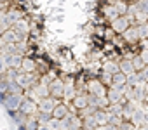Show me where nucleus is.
I'll return each instance as SVG.
<instances>
[{
	"label": "nucleus",
	"mask_w": 148,
	"mask_h": 130,
	"mask_svg": "<svg viewBox=\"0 0 148 130\" xmlns=\"http://www.w3.org/2000/svg\"><path fill=\"white\" fill-rule=\"evenodd\" d=\"M5 104H7L9 108H18V106L21 104V97H19V95H9V99L5 101Z\"/></svg>",
	"instance_id": "f257e3e1"
},
{
	"label": "nucleus",
	"mask_w": 148,
	"mask_h": 130,
	"mask_svg": "<svg viewBox=\"0 0 148 130\" xmlns=\"http://www.w3.org/2000/svg\"><path fill=\"white\" fill-rule=\"evenodd\" d=\"M113 28H115L117 31H125V30H127V21H125L124 18H120V19H117V21L113 23Z\"/></svg>",
	"instance_id": "f03ea898"
},
{
	"label": "nucleus",
	"mask_w": 148,
	"mask_h": 130,
	"mask_svg": "<svg viewBox=\"0 0 148 130\" xmlns=\"http://www.w3.org/2000/svg\"><path fill=\"white\" fill-rule=\"evenodd\" d=\"M40 109H44L45 113H51L54 109V101H44V102H40Z\"/></svg>",
	"instance_id": "7ed1b4c3"
},
{
	"label": "nucleus",
	"mask_w": 148,
	"mask_h": 130,
	"mask_svg": "<svg viewBox=\"0 0 148 130\" xmlns=\"http://www.w3.org/2000/svg\"><path fill=\"white\" fill-rule=\"evenodd\" d=\"M52 113H54V116H56L58 120H61V118H64V114H66V108H64V106H58L56 109H52Z\"/></svg>",
	"instance_id": "20e7f679"
},
{
	"label": "nucleus",
	"mask_w": 148,
	"mask_h": 130,
	"mask_svg": "<svg viewBox=\"0 0 148 130\" xmlns=\"http://www.w3.org/2000/svg\"><path fill=\"white\" fill-rule=\"evenodd\" d=\"M120 68H122V71H124V73H127V75H131V73L134 71V66H132V62H129V61L122 62V64H120Z\"/></svg>",
	"instance_id": "39448f33"
},
{
	"label": "nucleus",
	"mask_w": 148,
	"mask_h": 130,
	"mask_svg": "<svg viewBox=\"0 0 148 130\" xmlns=\"http://www.w3.org/2000/svg\"><path fill=\"white\" fill-rule=\"evenodd\" d=\"M91 90L99 97V95H103V89H101V85H99V82H92L91 83Z\"/></svg>",
	"instance_id": "423d86ee"
},
{
	"label": "nucleus",
	"mask_w": 148,
	"mask_h": 130,
	"mask_svg": "<svg viewBox=\"0 0 148 130\" xmlns=\"http://www.w3.org/2000/svg\"><path fill=\"white\" fill-rule=\"evenodd\" d=\"M51 90H52V92H56V95H61L63 87H61V83H59V82H54V85H51Z\"/></svg>",
	"instance_id": "0eeeda50"
},
{
	"label": "nucleus",
	"mask_w": 148,
	"mask_h": 130,
	"mask_svg": "<svg viewBox=\"0 0 148 130\" xmlns=\"http://www.w3.org/2000/svg\"><path fill=\"white\" fill-rule=\"evenodd\" d=\"M105 71L106 73H117V66H115L113 62H106L105 64Z\"/></svg>",
	"instance_id": "6e6552de"
},
{
	"label": "nucleus",
	"mask_w": 148,
	"mask_h": 130,
	"mask_svg": "<svg viewBox=\"0 0 148 130\" xmlns=\"http://www.w3.org/2000/svg\"><path fill=\"white\" fill-rule=\"evenodd\" d=\"M23 109H25V113H32V111H35V104L32 101H28V102L23 104Z\"/></svg>",
	"instance_id": "1a4fd4ad"
},
{
	"label": "nucleus",
	"mask_w": 148,
	"mask_h": 130,
	"mask_svg": "<svg viewBox=\"0 0 148 130\" xmlns=\"http://www.w3.org/2000/svg\"><path fill=\"white\" fill-rule=\"evenodd\" d=\"M119 97H120V92H119V90H112V94H110V97H108V99H110L112 102H117V101H119Z\"/></svg>",
	"instance_id": "9d476101"
},
{
	"label": "nucleus",
	"mask_w": 148,
	"mask_h": 130,
	"mask_svg": "<svg viewBox=\"0 0 148 130\" xmlns=\"http://www.w3.org/2000/svg\"><path fill=\"white\" fill-rule=\"evenodd\" d=\"M113 82H115V85H120V82H124V83H125V77L117 75V77H113Z\"/></svg>",
	"instance_id": "9b49d317"
},
{
	"label": "nucleus",
	"mask_w": 148,
	"mask_h": 130,
	"mask_svg": "<svg viewBox=\"0 0 148 130\" xmlns=\"http://www.w3.org/2000/svg\"><path fill=\"white\" fill-rule=\"evenodd\" d=\"M23 66H25V68H30L28 71H32V70H33V62H32V61H26V59H25V61H23Z\"/></svg>",
	"instance_id": "f8f14e48"
},
{
	"label": "nucleus",
	"mask_w": 148,
	"mask_h": 130,
	"mask_svg": "<svg viewBox=\"0 0 148 130\" xmlns=\"http://www.w3.org/2000/svg\"><path fill=\"white\" fill-rule=\"evenodd\" d=\"M75 102H77V106H79V108H82V106H86V104H87V101H86V99H82V97H79Z\"/></svg>",
	"instance_id": "ddd939ff"
},
{
	"label": "nucleus",
	"mask_w": 148,
	"mask_h": 130,
	"mask_svg": "<svg viewBox=\"0 0 148 130\" xmlns=\"http://www.w3.org/2000/svg\"><path fill=\"white\" fill-rule=\"evenodd\" d=\"M141 61H143V62H148V50H146V52H143V57H141Z\"/></svg>",
	"instance_id": "4468645a"
},
{
	"label": "nucleus",
	"mask_w": 148,
	"mask_h": 130,
	"mask_svg": "<svg viewBox=\"0 0 148 130\" xmlns=\"http://www.w3.org/2000/svg\"><path fill=\"white\" fill-rule=\"evenodd\" d=\"M143 78H146V80H148V70H146V71L143 73Z\"/></svg>",
	"instance_id": "2eb2a0df"
},
{
	"label": "nucleus",
	"mask_w": 148,
	"mask_h": 130,
	"mask_svg": "<svg viewBox=\"0 0 148 130\" xmlns=\"http://www.w3.org/2000/svg\"><path fill=\"white\" fill-rule=\"evenodd\" d=\"M38 130H51V128H49V127H40Z\"/></svg>",
	"instance_id": "dca6fc26"
},
{
	"label": "nucleus",
	"mask_w": 148,
	"mask_h": 130,
	"mask_svg": "<svg viewBox=\"0 0 148 130\" xmlns=\"http://www.w3.org/2000/svg\"><path fill=\"white\" fill-rule=\"evenodd\" d=\"M0 68H2V61H0Z\"/></svg>",
	"instance_id": "f3484780"
}]
</instances>
